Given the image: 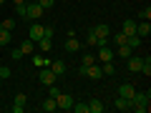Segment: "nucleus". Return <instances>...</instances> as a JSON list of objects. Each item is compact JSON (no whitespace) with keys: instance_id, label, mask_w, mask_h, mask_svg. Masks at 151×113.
Here are the masks:
<instances>
[{"instance_id":"nucleus-1","label":"nucleus","mask_w":151,"mask_h":113,"mask_svg":"<svg viewBox=\"0 0 151 113\" xmlns=\"http://www.w3.org/2000/svg\"><path fill=\"white\" fill-rule=\"evenodd\" d=\"M149 103H151V93H134V98H131V111H139V113H146L149 111Z\"/></svg>"},{"instance_id":"nucleus-2","label":"nucleus","mask_w":151,"mask_h":113,"mask_svg":"<svg viewBox=\"0 0 151 113\" xmlns=\"http://www.w3.org/2000/svg\"><path fill=\"white\" fill-rule=\"evenodd\" d=\"M43 8H40V3H25V18L28 20H40L43 18Z\"/></svg>"},{"instance_id":"nucleus-3","label":"nucleus","mask_w":151,"mask_h":113,"mask_svg":"<svg viewBox=\"0 0 151 113\" xmlns=\"http://www.w3.org/2000/svg\"><path fill=\"white\" fill-rule=\"evenodd\" d=\"M81 75H88V78H91V81H101L103 78V70H101V65H88V68H83L81 65Z\"/></svg>"},{"instance_id":"nucleus-4","label":"nucleus","mask_w":151,"mask_h":113,"mask_svg":"<svg viewBox=\"0 0 151 113\" xmlns=\"http://www.w3.org/2000/svg\"><path fill=\"white\" fill-rule=\"evenodd\" d=\"M38 78H40V83H43V86H53V83L58 81V75H55L50 68H40V75H38Z\"/></svg>"},{"instance_id":"nucleus-5","label":"nucleus","mask_w":151,"mask_h":113,"mask_svg":"<svg viewBox=\"0 0 151 113\" xmlns=\"http://www.w3.org/2000/svg\"><path fill=\"white\" fill-rule=\"evenodd\" d=\"M55 103H58L60 111H70V106H73V96H68V93H58V96H55Z\"/></svg>"},{"instance_id":"nucleus-6","label":"nucleus","mask_w":151,"mask_h":113,"mask_svg":"<svg viewBox=\"0 0 151 113\" xmlns=\"http://www.w3.org/2000/svg\"><path fill=\"white\" fill-rule=\"evenodd\" d=\"M134 35H139L141 40H146V38L151 35V23L149 20H141V23H136V33Z\"/></svg>"},{"instance_id":"nucleus-7","label":"nucleus","mask_w":151,"mask_h":113,"mask_svg":"<svg viewBox=\"0 0 151 113\" xmlns=\"http://www.w3.org/2000/svg\"><path fill=\"white\" fill-rule=\"evenodd\" d=\"M113 55H116V53H113L108 45H98V60H101V63H111Z\"/></svg>"},{"instance_id":"nucleus-8","label":"nucleus","mask_w":151,"mask_h":113,"mask_svg":"<svg viewBox=\"0 0 151 113\" xmlns=\"http://www.w3.org/2000/svg\"><path fill=\"white\" fill-rule=\"evenodd\" d=\"M134 93H136V88H134V83H121V88H119V96L121 98H134Z\"/></svg>"},{"instance_id":"nucleus-9","label":"nucleus","mask_w":151,"mask_h":113,"mask_svg":"<svg viewBox=\"0 0 151 113\" xmlns=\"http://www.w3.org/2000/svg\"><path fill=\"white\" fill-rule=\"evenodd\" d=\"M141 63H144V58H136V55H129V58H126V68L134 70V73L141 70Z\"/></svg>"},{"instance_id":"nucleus-10","label":"nucleus","mask_w":151,"mask_h":113,"mask_svg":"<svg viewBox=\"0 0 151 113\" xmlns=\"http://www.w3.org/2000/svg\"><path fill=\"white\" fill-rule=\"evenodd\" d=\"M93 33H96V38H98V40H108V35H111L108 25H93Z\"/></svg>"},{"instance_id":"nucleus-11","label":"nucleus","mask_w":151,"mask_h":113,"mask_svg":"<svg viewBox=\"0 0 151 113\" xmlns=\"http://www.w3.org/2000/svg\"><path fill=\"white\" fill-rule=\"evenodd\" d=\"M106 111V106H103V101H98V98H93V101H88V113H103Z\"/></svg>"},{"instance_id":"nucleus-12","label":"nucleus","mask_w":151,"mask_h":113,"mask_svg":"<svg viewBox=\"0 0 151 113\" xmlns=\"http://www.w3.org/2000/svg\"><path fill=\"white\" fill-rule=\"evenodd\" d=\"M113 108H116V111H131V101L129 98H116V101H113Z\"/></svg>"},{"instance_id":"nucleus-13","label":"nucleus","mask_w":151,"mask_h":113,"mask_svg":"<svg viewBox=\"0 0 151 113\" xmlns=\"http://www.w3.org/2000/svg\"><path fill=\"white\" fill-rule=\"evenodd\" d=\"M40 111H45V113H53V111H58V103H55V98H45L43 101V106H40Z\"/></svg>"},{"instance_id":"nucleus-14","label":"nucleus","mask_w":151,"mask_h":113,"mask_svg":"<svg viewBox=\"0 0 151 113\" xmlns=\"http://www.w3.org/2000/svg\"><path fill=\"white\" fill-rule=\"evenodd\" d=\"M121 33H124L126 38L134 35V33H136V20H124V25H121Z\"/></svg>"},{"instance_id":"nucleus-15","label":"nucleus","mask_w":151,"mask_h":113,"mask_svg":"<svg viewBox=\"0 0 151 113\" xmlns=\"http://www.w3.org/2000/svg\"><path fill=\"white\" fill-rule=\"evenodd\" d=\"M33 65H38V68H48L50 60L45 58V55H40V53H33Z\"/></svg>"},{"instance_id":"nucleus-16","label":"nucleus","mask_w":151,"mask_h":113,"mask_svg":"<svg viewBox=\"0 0 151 113\" xmlns=\"http://www.w3.org/2000/svg\"><path fill=\"white\" fill-rule=\"evenodd\" d=\"M20 53H23V55H33V53H35V43H33L30 38H28V40H23V45H20Z\"/></svg>"},{"instance_id":"nucleus-17","label":"nucleus","mask_w":151,"mask_h":113,"mask_svg":"<svg viewBox=\"0 0 151 113\" xmlns=\"http://www.w3.org/2000/svg\"><path fill=\"white\" fill-rule=\"evenodd\" d=\"M40 38H43V25H30V40L38 43Z\"/></svg>"},{"instance_id":"nucleus-18","label":"nucleus","mask_w":151,"mask_h":113,"mask_svg":"<svg viewBox=\"0 0 151 113\" xmlns=\"http://www.w3.org/2000/svg\"><path fill=\"white\" fill-rule=\"evenodd\" d=\"M48 68L53 70L55 75H63V73H65V63H63V60H53V63H50Z\"/></svg>"},{"instance_id":"nucleus-19","label":"nucleus","mask_w":151,"mask_h":113,"mask_svg":"<svg viewBox=\"0 0 151 113\" xmlns=\"http://www.w3.org/2000/svg\"><path fill=\"white\" fill-rule=\"evenodd\" d=\"M78 48H81V43L76 40V35H70L68 40H65V50H68V53H76Z\"/></svg>"},{"instance_id":"nucleus-20","label":"nucleus","mask_w":151,"mask_h":113,"mask_svg":"<svg viewBox=\"0 0 151 113\" xmlns=\"http://www.w3.org/2000/svg\"><path fill=\"white\" fill-rule=\"evenodd\" d=\"M35 48H40L43 53H48V50L53 48V43H50V38H40V40L35 43Z\"/></svg>"},{"instance_id":"nucleus-21","label":"nucleus","mask_w":151,"mask_h":113,"mask_svg":"<svg viewBox=\"0 0 151 113\" xmlns=\"http://www.w3.org/2000/svg\"><path fill=\"white\" fill-rule=\"evenodd\" d=\"M116 53H119V55H121V58H124V60H126V58H129V55H131V53H134V48H131V45H129V43H124V45H119V50H116Z\"/></svg>"},{"instance_id":"nucleus-22","label":"nucleus","mask_w":151,"mask_h":113,"mask_svg":"<svg viewBox=\"0 0 151 113\" xmlns=\"http://www.w3.org/2000/svg\"><path fill=\"white\" fill-rule=\"evenodd\" d=\"M70 111H76V113H88V103H76V101H73Z\"/></svg>"},{"instance_id":"nucleus-23","label":"nucleus","mask_w":151,"mask_h":113,"mask_svg":"<svg viewBox=\"0 0 151 113\" xmlns=\"http://www.w3.org/2000/svg\"><path fill=\"white\" fill-rule=\"evenodd\" d=\"M126 43H129V45H131V48H139V45H141V43H144V40H141V38H139V35H129V38H126Z\"/></svg>"},{"instance_id":"nucleus-24","label":"nucleus","mask_w":151,"mask_h":113,"mask_svg":"<svg viewBox=\"0 0 151 113\" xmlns=\"http://www.w3.org/2000/svg\"><path fill=\"white\" fill-rule=\"evenodd\" d=\"M15 28V20L13 18H8V20H0V30H13Z\"/></svg>"},{"instance_id":"nucleus-25","label":"nucleus","mask_w":151,"mask_h":113,"mask_svg":"<svg viewBox=\"0 0 151 113\" xmlns=\"http://www.w3.org/2000/svg\"><path fill=\"white\" fill-rule=\"evenodd\" d=\"M93 63H96V55H91V53H86V55H83V60H81L83 68H88V65H93Z\"/></svg>"},{"instance_id":"nucleus-26","label":"nucleus","mask_w":151,"mask_h":113,"mask_svg":"<svg viewBox=\"0 0 151 113\" xmlns=\"http://www.w3.org/2000/svg\"><path fill=\"white\" fill-rule=\"evenodd\" d=\"M0 45H10V30H0Z\"/></svg>"},{"instance_id":"nucleus-27","label":"nucleus","mask_w":151,"mask_h":113,"mask_svg":"<svg viewBox=\"0 0 151 113\" xmlns=\"http://www.w3.org/2000/svg\"><path fill=\"white\" fill-rule=\"evenodd\" d=\"M139 18H141V20H151V8H149V5L141 8V10H139Z\"/></svg>"},{"instance_id":"nucleus-28","label":"nucleus","mask_w":151,"mask_h":113,"mask_svg":"<svg viewBox=\"0 0 151 113\" xmlns=\"http://www.w3.org/2000/svg\"><path fill=\"white\" fill-rule=\"evenodd\" d=\"M13 103H15V106H23V108H25V103H28V96H25V93H18Z\"/></svg>"},{"instance_id":"nucleus-29","label":"nucleus","mask_w":151,"mask_h":113,"mask_svg":"<svg viewBox=\"0 0 151 113\" xmlns=\"http://www.w3.org/2000/svg\"><path fill=\"white\" fill-rule=\"evenodd\" d=\"M53 35H55V28L53 25H43V38H50V40H53Z\"/></svg>"},{"instance_id":"nucleus-30","label":"nucleus","mask_w":151,"mask_h":113,"mask_svg":"<svg viewBox=\"0 0 151 113\" xmlns=\"http://www.w3.org/2000/svg\"><path fill=\"white\" fill-rule=\"evenodd\" d=\"M86 43H88V45H96V43H98V38H96V33H93V28L88 30V35H86Z\"/></svg>"},{"instance_id":"nucleus-31","label":"nucleus","mask_w":151,"mask_h":113,"mask_svg":"<svg viewBox=\"0 0 151 113\" xmlns=\"http://www.w3.org/2000/svg\"><path fill=\"white\" fill-rule=\"evenodd\" d=\"M101 70H103V75H113V73H116V68H113L111 63H103V65H101Z\"/></svg>"},{"instance_id":"nucleus-32","label":"nucleus","mask_w":151,"mask_h":113,"mask_svg":"<svg viewBox=\"0 0 151 113\" xmlns=\"http://www.w3.org/2000/svg\"><path fill=\"white\" fill-rule=\"evenodd\" d=\"M113 43H116V45H124L126 43V35H124V33H116V35H113Z\"/></svg>"},{"instance_id":"nucleus-33","label":"nucleus","mask_w":151,"mask_h":113,"mask_svg":"<svg viewBox=\"0 0 151 113\" xmlns=\"http://www.w3.org/2000/svg\"><path fill=\"white\" fill-rule=\"evenodd\" d=\"M0 78H10V68H8V65H0Z\"/></svg>"},{"instance_id":"nucleus-34","label":"nucleus","mask_w":151,"mask_h":113,"mask_svg":"<svg viewBox=\"0 0 151 113\" xmlns=\"http://www.w3.org/2000/svg\"><path fill=\"white\" fill-rule=\"evenodd\" d=\"M38 3H40V8H43V10H48V8L55 5V0H38Z\"/></svg>"},{"instance_id":"nucleus-35","label":"nucleus","mask_w":151,"mask_h":113,"mask_svg":"<svg viewBox=\"0 0 151 113\" xmlns=\"http://www.w3.org/2000/svg\"><path fill=\"white\" fill-rule=\"evenodd\" d=\"M58 93H60V91H58V86H55V83H53V86H48V96H50V98H55Z\"/></svg>"},{"instance_id":"nucleus-36","label":"nucleus","mask_w":151,"mask_h":113,"mask_svg":"<svg viewBox=\"0 0 151 113\" xmlns=\"http://www.w3.org/2000/svg\"><path fill=\"white\" fill-rule=\"evenodd\" d=\"M15 10H18V15H20V18H25V3H20V5H15Z\"/></svg>"},{"instance_id":"nucleus-37","label":"nucleus","mask_w":151,"mask_h":113,"mask_svg":"<svg viewBox=\"0 0 151 113\" xmlns=\"http://www.w3.org/2000/svg\"><path fill=\"white\" fill-rule=\"evenodd\" d=\"M10 58H13V60H18V58H23V53H20V48H15V50H10Z\"/></svg>"},{"instance_id":"nucleus-38","label":"nucleus","mask_w":151,"mask_h":113,"mask_svg":"<svg viewBox=\"0 0 151 113\" xmlns=\"http://www.w3.org/2000/svg\"><path fill=\"white\" fill-rule=\"evenodd\" d=\"M13 3H15V5H20V3H28V0H13Z\"/></svg>"},{"instance_id":"nucleus-39","label":"nucleus","mask_w":151,"mask_h":113,"mask_svg":"<svg viewBox=\"0 0 151 113\" xmlns=\"http://www.w3.org/2000/svg\"><path fill=\"white\" fill-rule=\"evenodd\" d=\"M0 5H5V0H0Z\"/></svg>"}]
</instances>
